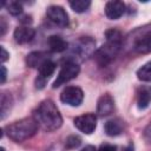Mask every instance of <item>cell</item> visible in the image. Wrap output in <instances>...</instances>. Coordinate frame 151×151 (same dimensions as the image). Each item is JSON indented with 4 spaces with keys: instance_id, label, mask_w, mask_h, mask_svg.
Here are the masks:
<instances>
[{
    "instance_id": "cb8c5ba5",
    "label": "cell",
    "mask_w": 151,
    "mask_h": 151,
    "mask_svg": "<svg viewBox=\"0 0 151 151\" xmlns=\"http://www.w3.org/2000/svg\"><path fill=\"white\" fill-rule=\"evenodd\" d=\"M8 57H9L8 52L5 50V47H4V46H1V61H2V63H5V61L8 59Z\"/></svg>"
},
{
    "instance_id": "277c9868",
    "label": "cell",
    "mask_w": 151,
    "mask_h": 151,
    "mask_svg": "<svg viewBox=\"0 0 151 151\" xmlns=\"http://www.w3.org/2000/svg\"><path fill=\"white\" fill-rule=\"evenodd\" d=\"M79 71H80V67L78 66L77 63L74 61H66L63 67L60 68L58 76H57V79L53 84V88H57L66 83H68L70 80L74 79L78 74H79Z\"/></svg>"
},
{
    "instance_id": "7c38bea8",
    "label": "cell",
    "mask_w": 151,
    "mask_h": 151,
    "mask_svg": "<svg viewBox=\"0 0 151 151\" xmlns=\"http://www.w3.org/2000/svg\"><path fill=\"white\" fill-rule=\"evenodd\" d=\"M34 34H35V31L34 28L29 27L28 25L26 26H20V27H17L15 31H14V40L18 42V44H27L29 41H32V39L34 38Z\"/></svg>"
},
{
    "instance_id": "ba28073f",
    "label": "cell",
    "mask_w": 151,
    "mask_h": 151,
    "mask_svg": "<svg viewBox=\"0 0 151 151\" xmlns=\"http://www.w3.org/2000/svg\"><path fill=\"white\" fill-rule=\"evenodd\" d=\"M114 111V99L111 94L105 93L99 97L97 103V113L99 117L110 116Z\"/></svg>"
},
{
    "instance_id": "7402d4cb",
    "label": "cell",
    "mask_w": 151,
    "mask_h": 151,
    "mask_svg": "<svg viewBox=\"0 0 151 151\" xmlns=\"http://www.w3.org/2000/svg\"><path fill=\"white\" fill-rule=\"evenodd\" d=\"M81 144V139L78 136H70L66 139V147L67 149H76Z\"/></svg>"
},
{
    "instance_id": "7a4b0ae2",
    "label": "cell",
    "mask_w": 151,
    "mask_h": 151,
    "mask_svg": "<svg viewBox=\"0 0 151 151\" xmlns=\"http://www.w3.org/2000/svg\"><path fill=\"white\" fill-rule=\"evenodd\" d=\"M105 37H106V42L94 54V59L97 64L101 67L109 65L114 59V57L118 54L120 50V45L123 40L122 33L116 28L107 29L105 32Z\"/></svg>"
},
{
    "instance_id": "52a82bcc",
    "label": "cell",
    "mask_w": 151,
    "mask_h": 151,
    "mask_svg": "<svg viewBox=\"0 0 151 151\" xmlns=\"http://www.w3.org/2000/svg\"><path fill=\"white\" fill-rule=\"evenodd\" d=\"M47 18L51 22L59 27H66L68 25V15L66 11L60 6H50L46 11Z\"/></svg>"
},
{
    "instance_id": "2e32d148",
    "label": "cell",
    "mask_w": 151,
    "mask_h": 151,
    "mask_svg": "<svg viewBox=\"0 0 151 151\" xmlns=\"http://www.w3.org/2000/svg\"><path fill=\"white\" fill-rule=\"evenodd\" d=\"M47 54L44 52H32L27 55L26 58V63L29 67H37L39 68L45 61H47Z\"/></svg>"
},
{
    "instance_id": "9a60e30c",
    "label": "cell",
    "mask_w": 151,
    "mask_h": 151,
    "mask_svg": "<svg viewBox=\"0 0 151 151\" xmlns=\"http://www.w3.org/2000/svg\"><path fill=\"white\" fill-rule=\"evenodd\" d=\"M134 50L137 53H140V54L151 53V31L145 33L137 40L134 45Z\"/></svg>"
},
{
    "instance_id": "ac0fdd59",
    "label": "cell",
    "mask_w": 151,
    "mask_h": 151,
    "mask_svg": "<svg viewBox=\"0 0 151 151\" xmlns=\"http://www.w3.org/2000/svg\"><path fill=\"white\" fill-rule=\"evenodd\" d=\"M12 96L11 93H7V92H2L1 94V119H4L7 114V112L11 110L12 107Z\"/></svg>"
},
{
    "instance_id": "30bf717a",
    "label": "cell",
    "mask_w": 151,
    "mask_h": 151,
    "mask_svg": "<svg viewBox=\"0 0 151 151\" xmlns=\"http://www.w3.org/2000/svg\"><path fill=\"white\" fill-rule=\"evenodd\" d=\"M125 13V4L119 0H111L105 5V14L111 20L119 19Z\"/></svg>"
},
{
    "instance_id": "83f0119b",
    "label": "cell",
    "mask_w": 151,
    "mask_h": 151,
    "mask_svg": "<svg viewBox=\"0 0 151 151\" xmlns=\"http://www.w3.org/2000/svg\"><path fill=\"white\" fill-rule=\"evenodd\" d=\"M145 136H146L149 139H151V124L146 127V130H145Z\"/></svg>"
},
{
    "instance_id": "4316f807",
    "label": "cell",
    "mask_w": 151,
    "mask_h": 151,
    "mask_svg": "<svg viewBox=\"0 0 151 151\" xmlns=\"http://www.w3.org/2000/svg\"><path fill=\"white\" fill-rule=\"evenodd\" d=\"M80 151H98L93 145H87V146H85V147H83Z\"/></svg>"
},
{
    "instance_id": "44dd1931",
    "label": "cell",
    "mask_w": 151,
    "mask_h": 151,
    "mask_svg": "<svg viewBox=\"0 0 151 151\" xmlns=\"http://www.w3.org/2000/svg\"><path fill=\"white\" fill-rule=\"evenodd\" d=\"M6 6H7L8 13L12 15H19L22 13V6L18 1H9L6 4Z\"/></svg>"
},
{
    "instance_id": "d4e9b609",
    "label": "cell",
    "mask_w": 151,
    "mask_h": 151,
    "mask_svg": "<svg viewBox=\"0 0 151 151\" xmlns=\"http://www.w3.org/2000/svg\"><path fill=\"white\" fill-rule=\"evenodd\" d=\"M6 76H7V71L6 67L4 65H1V84H4L6 81Z\"/></svg>"
},
{
    "instance_id": "603a6c76",
    "label": "cell",
    "mask_w": 151,
    "mask_h": 151,
    "mask_svg": "<svg viewBox=\"0 0 151 151\" xmlns=\"http://www.w3.org/2000/svg\"><path fill=\"white\" fill-rule=\"evenodd\" d=\"M98 151H117V146L113 144H101Z\"/></svg>"
},
{
    "instance_id": "8992f818",
    "label": "cell",
    "mask_w": 151,
    "mask_h": 151,
    "mask_svg": "<svg viewBox=\"0 0 151 151\" xmlns=\"http://www.w3.org/2000/svg\"><path fill=\"white\" fill-rule=\"evenodd\" d=\"M73 123L79 131L84 132L85 134H91L97 127V117L93 113H86L74 118Z\"/></svg>"
},
{
    "instance_id": "3957f363",
    "label": "cell",
    "mask_w": 151,
    "mask_h": 151,
    "mask_svg": "<svg viewBox=\"0 0 151 151\" xmlns=\"http://www.w3.org/2000/svg\"><path fill=\"white\" fill-rule=\"evenodd\" d=\"M38 129L39 126L34 120V118L29 117L13 122L12 124L7 125L4 129V131L9 139H12L15 143H21L33 137L37 133Z\"/></svg>"
},
{
    "instance_id": "484cf974",
    "label": "cell",
    "mask_w": 151,
    "mask_h": 151,
    "mask_svg": "<svg viewBox=\"0 0 151 151\" xmlns=\"http://www.w3.org/2000/svg\"><path fill=\"white\" fill-rule=\"evenodd\" d=\"M0 22H1V35L5 34V31H6V22H5V19L1 18L0 19Z\"/></svg>"
},
{
    "instance_id": "8fae6325",
    "label": "cell",
    "mask_w": 151,
    "mask_h": 151,
    "mask_svg": "<svg viewBox=\"0 0 151 151\" xmlns=\"http://www.w3.org/2000/svg\"><path fill=\"white\" fill-rule=\"evenodd\" d=\"M94 45L96 42L88 38V37H84L80 40H78V42L74 46V52H77L81 58H86L88 55H91L94 51Z\"/></svg>"
},
{
    "instance_id": "9c48e42d",
    "label": "cell",
    "mask_w": 151,
    "mask_h": 151,
    "mask_svg": "<svg viewBox=\"0 0 151 151\" xmlns=\"http://www.w3.org/2000/svg\"><path fill=\"white\" fill-rule=\"evenodd\" d=\"M39 76H38V78H37V80H35V86L38 87V88H42L44 87V85L46 84V80L54 73V71H55V63H53L52 60H47V61H45L39 68Z\"/></svg>"
},
{
    "instance_id": "f1b7e54d",
    "label": "cell",
    "mask_w": 151,
    "mask_h": 151,
    "mask_svg": "<svg viewBox=\"0 0 151 151\" xmlns=\"http://www.w3.org/2000/svg\"><path fill=\"white\" fill-rule=\"evenodd\" d=\"M1 151H5V149H4V147H1Z\"/></svg>"
},
{
    "instance_id": "e0dca14e",
    "label": "cell",
    "mask_w": 151,
    "mask_h": 151,
    "mask_svg": "<svg viewBox=\"0 0 151 151\" xmlns=\"http://www.w3.org/2000/svg\"><path fill=\"white\" fill-rule=\"evenodd\" d=\"M48 47L52 52H64L67 48V42L59 35H51L47 40Z\"/></svg>"
},
{
    "instance_id": "5b68a950",
    "label": "cell",
    "mask_w": 151,
    "mask_h": 151,
    "mask_svg": "<svg viewBox=\"0 0 151 151\" xmlns=\"http://www.w3.org/2000/svg\"><path fill=\"white\" fill-rule=\"evenodd\" d=\"M84 93L78 86H67L60 94V100L70 106H79L83 103Z\"/></svg>"
},
{
    "instance_id": "5bb4252c",
    "label": "cell",
    "mask_w": 151,
    "mask_h": 151,
    "mask_svg": "<svg viewBox=\"0 0 151 151\" xmlns=\"http://www.w3.org/2000/svg\"><path fill=\"white\" fill-rule=\"evenodd\" d=\"M104 129H105V132H106L107 136H111V137L119 136L124 131V122L120 118L110 119L105 123Z\"/></svg>"
},
{
    "instance_id": "6da1fadb",
    "label": "cell",
    "mask_w": 151,
    "mask_h": 151,
    "mask_svg": "<svg viewBox=\"0 0 151 151\" xmlns=\"http://www.w3.org/2000/svg\"><path fill=\"white\" fill-rule=\"evenodd\" d=\"M33 118L37 122L38 126L46 132L55 131L63 124V117L57 105L50 99L42 100L38 105V107L33 112Z\"/></svg>"
},
{
    "instance_id": "d6986e66",
    "label": "cell",
    "mask_w": 151,
    "mask_h": 151,
    "mask_svg": "<svg viewBox=\"0 0 151 151\" xmlns=\"http://www.w3.org/2000/svg\"><path fill=\"white\" fill-rule=\"evenodd\" d=\"M137 77H138V79L142 80V81L151 83V61L144 64L140 68H138V71H137Z\"/></svg>"
},
{
    "instance_id": "ffe728a7",
    "label": "cell",
    "mask_w": 151,
    "mask_h": 151,
    "mask_svg": "<svg viewBox=\"0 0 151 151\" xmlns=\"http://www.w3.org/2000/svg\"><path fill=\"white\" fill-rule=\"evenodd\" d=\"M70 6L74 12L83 13V12L87 11V8L91 6V1H88V0H73V1H70Z\"/></svg>"
},
{
    "instance_id": "4fadbf2b",
    "label": "cell",
    "mask_w": 151,
    "mask_h": 151,
    "mask_svg": "<svg viewBox=\"0 0 151 151\" xmlns=\"http://www.w3.org/2000/svg\"><path fill=\"white\" fill-rule=\"evenodd\" d=\"M151 103V86L143 85L137 90V106L139 110H145Z\"/></svg>"
}]
</instances>
